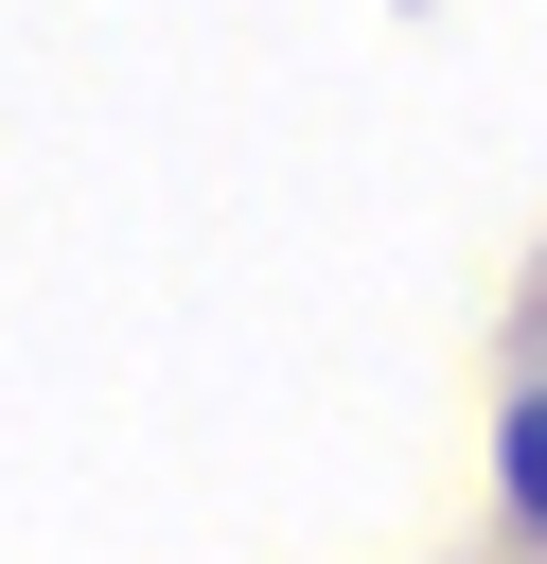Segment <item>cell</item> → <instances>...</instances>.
Instances as JSON below:
<instances>
[{
  "instance_id": "1",
  "label": "cell",
  "mask_w": 547,
  "mask_h": 564,
  "mask_svg": "<svg viewBox=\"0 0 547 564\" xmlns=\"http://www.w3.org/2000/svg\"><path fill=\"white\" fill-rule=\"evenodd\" d=\"M512 511H529V529H547V405H529V423H512Z\"/></svg>"
}]
</instances>
